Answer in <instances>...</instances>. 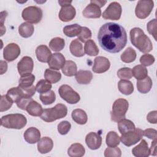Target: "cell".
<instances>
[{
	"mask_svg": "<svg viewBox=\"0 0 157 157\" xmlns=\"http://www.w3.org/2000/svg\"><path fill=\"white\" fill-rule=\"evenodd\" d=\"M156 142L157 140L155 139L152 142L151 144V147L150 148V155L156 156Z\"/></svg>",
	"mask_w": 157,
	"mask_h": 157,
	"instance_id": "obj_53",
	"label": "cell"
},
{
	"mask_svg": "<svg viewBox=\"0 0 157 157\" xmlns=\"http://www.w3.org/2000/svg\"><path fill=\"white\" fill-rule=\"evenodd\" d=\"M152 85H153L152 80L148 76L146 77L144 79L137 80V90L142 94H145L148 93L152 87Z\"/></svg>",
	"mask_w": 157,
	"mask_h": 157,
	"instance_id": "obj_23",
	"label": "cell"
},
{
	"mask_svg": "<svg viewBox=\"0 0 157 157\" xmlns=\"http://www.w3.org/2000/svg\"><path fill=\"white\" fill-rule=\"evenodd\" d=\"M130 40L132 44L142 53L150 52L153 49L151 41L140 28H134L130 31Z\"/></svg>",
	"mask_w": 157,
	"mask_h": 157,
	"instance_id": "obj_2",
	"label": "cell"
},
{
	"mask_svg": "<svg viewBox=\"0 0 157 157\" xmlns=\"http://www.w3.org/2000/svg\"><path fill=\"white\" fill-rule=\"evenodd\" d=\"M40 99L45 105H49L53 103L56 100V94L52 90L40 94Z\"/></svg>",
	"mask_w": 157,
	"mask_h": 157,
	"instance_id": "obj_41",
	"label": "cell"
},
{
	"mask_svg": "<svg viewBox=\"0 0 157 157\" xmlns=\"http://www.w3.org/2000/svg\"><path fill=\"white\" fill-rule=\"evenodd\" d=\"M36 55L39 61L42 63H48L52 54L47 45H40L36 48Z\"/></svg>",
	"mask_w": 157,
	"mask_h": 157,
	"instance_id": "obj_20",
	"label": "cell"
},
{
	"mask_svg": "<svg viewBox=\"0 0 157 157\" xmlns=\"http://www.w3.org/2000/svg\"><path fill=\"white\" fill-rule=\"evenodd\" d=\"M33 100V98H23L22 99H21L17 103V105L18 108H20L21 110H26V107L28 105V104Z\"/></svg>",
	"mask_w": 157,
	"mask_h": 157,
	"instance_id": "obj_51",
	"label": "cell"
},
{
	"mask_svg": "<svg viewBox=\"0 0 157 157\" xmlns=\"http://www.w3.org/2000/svg\"><path fill=\"white\" fill-rule=\"evenodd\" d=\"M136 52L131 47H128L121 55V60L126 63H130L135 61L136 58Z\"/></svg>",
	"mask_w": 157,
	"mask_h": 157,
	"instance_id": "obj_34",
	"label": "cell"
},
{
	"mask_svg": "<svg viewBox=\"0 0 157 157\" xmlns=\"http://www.w3.org/2000/svg\"><path fill=\"white\" fill-rule=\"evenodd\" d=\"M147 121L151 124L157 123V111L153 110L150 112L147 116Z\"/></svg>",
	"mask_w": 157,
	"mask_h": 157,
	"instance_id": "obj_52",
	"label": "cell"
},
{
	"mask_svg": "<svg viewBox=\"0 0 157 157\" xmlns=\"http://www.w3.org/2000/svg\"><path fill=\"white\" fill-rule=\"evenodd\" d=\"M7 64L6 61H1V74H3L4 72L7 71Z\"/></svg>",
	"mask_w": 157,
	"mask_h": 157,
	"instance_id": "obj_54",
	"label": "cell"
},
{
	"mask_svg": "<svg viewBox=\"0 0 157 157\" xmlns=\"http://www.w3.org/2000/svg\"><path fill=\"white\" fill-rule=\"evenodd\" d=\"M85 142L91 150H97L102 144V137L98 133L90 132L86 136Z\"/></svg>",
	"mask_w": 157,
	"mask_h": 157,
	"instance_id": "obj_15",
	"label": "cell"
},
{
	"mask_svg": "<svg viewBox=\"0 0 157 157\" xmlns=\"http://www.w3.org/2000/svg\"><path fill=\"white\" fill-rule=\"evenodd\" d=\"M26 123V118L21 113L8 114L1 118V126L9 129H20L24 128Z\"/></svg>",
	"mask_w": 157,
	"mask_h": 157,
	"instance_id": "obj_4",
	"label": "cell"
},
{
	"mask_svg": "<svg viewBox=\"0 0 157 157\" xmlns=\"http://www.w3.org/2000/svg\"><path fill=\"white\" fill-rule=\"evenodd\" d=\"M85 149L79 143L72 144L67 150V154L71 157H82L85 155Z\"/></svg>",
	"mask_w": 157,
	"mask_h": 157,
	"instance_id": "obj_27",
	"label": "cell"
},
{
	"mask_svg": "<svg viewBox=\"0 0 157 157\" xmlns=\"http://www.w3.org/2000/svg\"><path fill=\"white\" fill-rule=\"evenodd\" d=\"M118 90L123 94L129 95L134 91V86L128 80H120L118 83Z\"/></svg>",
	"mask_w": 157,
	"mask_h": 157,
	"instance_id": "obj_30",
	"label": "cell"
},
{
	"mask_svg": "<svg viewBox=\"0 0 157 157\" xmlns=\"http://www.w3.org/2000/svg\"><path fill=\"white\" fill-rule=\"evenodd\" d=\"M53 147L52 139L48 137H44L37 142V150L42 154H45L50 152Z\"/></svg>",
	"mask_w": 157,
	"mask_h": 157,
	"instance_id": "obj_21",
	"label": "cell"
},
{
	"mask_svg": "<svg viewBox=\"0 0 157 157\" xmlns=\"http://www.w3.org/2000/svg\"><path fill=\"white\" fill-rule=\"evenodd\" d=\"M82 26L77 23L67 25L63 28L64 34L69 37H73L78 35L81 31Z\"/></svg>",
	"mask_w": 157,
	"mask_h": 157,
	"instance_id": "obj_33",
	"label": "cell"
},
{
	"mask_svg": "<svg viewBox=\"0 0 157 157\" xmlns=\"http://www.w3.org/2000/svg\"><path fill=\"white\" fill-rule=\"evenodd\" d=\"M34 31L33 25L28 22H24L18 27V33L20 35L24 38L31 37L33 34Z\"/></svg>",
	"mask_w": 157,
	"mask_h": 157,
	"instance_id": "obj_31",
	"label": "cell"
},
{
	"mask_svg": "<svg viewBox=\"0 0 157 157\" xmlns=\"http://www.w3.org/2000/svg\"><path fill=\"white\" fill-rule=\"evenodd\" d=\"M52 83L46 79L40 80L36 84V91L39 93H44L50 91L52 88Z\"/></svg>",
	"mask_w": 157,
	"mask_h": 157,
	"instance_id": "obj_42",
	"label": "cell"
},
{
	"mask_svg": "<svg viewBox=\"0 0 157 157\" xmlns=\"http://www.w3.org/2000/svg\"><path fill=\"white\" fill-rule=\"evenodd\" d=\"M13 102L10 101L6 95H2L1 96V105L0 111L1 112L9 110L12 105Z\"/></svg>",
	"mask_w": 157,
	"mask_h": 157,
	"instance_id": "obj_48",
	"label": "cell"
},
{
	"mask_svg": "<svg viewBox=\"0 0 157 157\" xmlns=\"http://www.w3.org/2000/svg\"><path fill=\"white\" fill-rule=\"evenodd\" d=\"M20 48L15 43H10L4 48L3 56L7 61H13L17 59L20 54Z\"/></svg>",
	"mask_w": 157,
	"mask_h": 157,
	"instance_id": "obj_11",
	"label": "cell"
},
{
	"mask_svg": "<svg viewBox=\"0 0 157 157\" xmlns=\"http://www.w3.org/2000/svg\"><path fill=\"white\" fill-rule=\"evenodd\" d=\"M121 5L117 2H112L104 11L102 16L105 20H118L121 17Z\"/></svg>",
	"mask_w": 157,
	"mask_h": 157,
	"instance_id": "obj_10",
	"label": "cell"
},
{
	"mask_svg": "<svg viewBox=\"0 0 157 157\" xmlns=\"http://www.w3.org/2000/svg\"><path fill=\"white\" fill-rule=\"evenodd\" d=\"M143 130L140 128H136L134 131L121 134L120 140L127 147L133 145L139 142L143 137Z\"/></svg>",
	"mask_w": 157,
	"mask_h": 157,
	"instance_id": "obj_9",
	"label": "cell"
},
{
	"mask_svg": "<svg viewBox=\"0 0 157 157\" xmlns=\"http://www.w3.org/2000/svg\"><path fill=\"white\" fill-rule=\"evenodd\" d=\"M26 110L33 117H39L42 115L44 110L39 103L33 99L27 105Z\"/></svg>",
	"mask_w": 157,
	"mask_h": 157,
	"instance_id": "obj_25",
	"label": "cell"
},
{
	"mask_svg": "<svg viewBox=\"0 0 157 157\" xmlns=\"http://www.w3.org/2000/svg\"><path fill=\"white\" fill-rule=\"evenodd\" d=\"M69 50L71 54L76 57H82L85 55L83 45L78 39H74L71 42Z\"/></svg>",
	"mask_w": 157,
	"mask_h": 157,
	"instance_id": "obj_26",
	"label": "cell"
},
{
	"mask_svg": "<svg viewBox=\"0 0 157 157\" xmlns=\"http://www.w3.org/2000/svg\"><path fill=\"white\" fill-rule=\"evenodd\" d=\"M71 128V123L67 121H62L58 124V131L61 135H65L69 132Z\"/></svg>",
	"mask_w": 157,
	"mask_h": 157,
	"instance_id": "obj_46",
	"label": "cell"
},
{
	"mask_svg": "<svg viewBox=\"0 0 157 157\" xmlns=\"http://www.w3.org/2000/svg\"><path fill=\"white\" fill-rule=\"evenodd\" d=\"M67 113V107L64 104L59 103L57 104L53 107L44 109L40 117L44 121L50 123L65 117Z\"/></svg>",
	"mask_w": 157,
	"mask_h": 157,
	"instance_id": "obj_3",
	"label": "cell"
},
{
	"mask_svg": "<svg viewBox=\"0 0 157 157\" xmlns=\"http://www.w3.org/2000/svg\"><path fill=\"white\" fill-rule=\"evenodd\" d=\"M128 107L129 103L126 99L119 98L115 100L112 105V110L110 112L111 120L113 121L118 122L121 120L125 118Z\"/></svg>",
	"mask_w": 157,
	"mask_h": 157,
	"instance_id": "obj_5",
	"label": "cell"
},
{
	"mask_svg": "<svg viewBox=\"0 0 157 157\" xmlns=\"http://www.w3.org/2000/svg\"><path fill=\"white\" fill-rule=\"evenodd\" d=\"M154 7V2L151 0H139L135 9V13L137 18L145 19L149 16Z\"/></svg>",
	"mask_w": 157,
	"mask_h": 157,
	"instance_id": "obj_8",
	"label": "cell"
},
{
	"mask_svg": "<svg viewBox=\"0 0 157 157\" xmlns=\"http://www.w3.org/2000/svg\"><path fill=\"white\" fill-rule=\"evenodd\" d=\"M44 77L51 83H56L61 80V74L59 72L47 69L44 72Z\"/></svg>",
	"mask_w": 157,
	"mask_h": 157,
	"instance_id": "obj_36",
	"label": "cell"
},
{
	"mask_svg": "<svg viewBox=\"0 0 157 157\" xmlns=\"http://www.w3.org/2000/svg\"><path fill=\"white\" fill-rule=\"evenodd\" d=\"M93 78V74L90 71L79 70L75 74L77 82L81 85H87L91 82Z\"/></svg>",
	"mask_w": 157,
	"mask_h": 157,
	"instance_id": "obj_22",
	"label": "cell"
},
{
	"mask_svg": "<svg viewBox=\"0 0 157 157\" xmlns=\"http://www.w3.org/2000/svg\"><path fill=\"white\" fill-rule=\"evenodd\" d=\"M85 53L89 56H96L99 52V48L94 40L90 39L87 40L84 45Z\"/></svg>",
	"mask_w": 157,
	"mask_h": 157,
	"instance_id": "obj_39",
	"label": "cell"
},
{
	"mask_svg": "<svg viewBox=\"0 0 157 157\" xmlns=\"http://www.w3.org/2000/svg\"><path fill=\"white\" fill-rule=\"evenodd\" d=\"M118 128L121 134L134 131L136 129L134 123L132 121L126 118H123L118 122Z\"/></svg>",
	"mask_w": 157,
	"mask_h": 157,
	"instance_id": "obj_29",
	"label": "cell"
},
{
	"mask_svg": "<svg viewBox=\"0 0 157 157\" xmlns=\"http://www.w3.org/2000/svg\"><path fill=\"white\" fill-rule=\"evenodd\" d=\"M132 153L137 157L148 156L150 155V151L146 140L145 139H141L140 144L132 148Z\"/></svg>",
	"mask_w": 157,
	"mask_h": 157,
	"instance_id": "obj_18",
	"label": "cell"
},
{
	"mask_svg": "<svg viewBox=\"0 0 157 157\" xmlns=\"http://www.w3.org/2000/svg\"><path fill=\"white\" fill-rule=\"evenodd\" d=\"M155 61V57L150 54L145 53L140 58V63L144 66H149L154 63Z\"/></svg>",
	"mask_w": 157,
	"mask_h": 157,
	"instance_id": "obj_47",
	"label": "cell"
},
{
	"mask_svg": "<svg viewBox=\"0 0 157 157\" xmlns=\"http://www.w3.org/2000/svg\"><path fill=\"white\" fill-rule=\"evenodd\" d=\"M132 76L137 80H141L145 78L148 76V71L146 67L142 64L135 66L132 70Z\"/></svg>",
	"mask_w": 157,
	"mask_h": 157,
	"instance_id": "obj_38",
	"label": "cell"
},
{
	"mask_svg": "<svg viewBox=\"0 0 157 157\" xmlns=\"http://www.w3.org/2000/svg\"><path fill=\"white\" fill-rule=\"evenodd\" d=\"M62 72L66 76L72 77L75 75L77 72V67L75 63L71 60L66 61L64 65L61 69Z\"/></svg>",
	"mask_w": 157,
	"mask_h": 157,
	"instance_id": "obj_32",
	"label": "cell"
},
{
	"mask_svg": "<svg viewBox=\"0 0 157 157\" xmlns=\"http://www.w3.org/2000/svg\"><path fill=\"white\" fill-rule=\"evenodd\" d=\"M98 39L100 46L105 51L116 53L120 52L127 44V33L120 25L109 22L99 29Z\"/></svg>",
	"mask_w": 157,
	"mask_h": 157,
	"instance_id": "obj_1",
	"label": "cell"
},
{
	"mask_svg": "<svg viewBox=\"0 0 157 157\" xmlns=\"http://www.w3.org/2000/svg\"><path fill=\"white\" fill-rule=\"evenodd\" d=\"M34 62L33 59L28 56H23L17 64L18 72L20 75L31 73L33 71Z\"/></svg>",
	"mask_w": 157,
	"mask_h": 157,
	"instance_id": "obj_12",
	"label": "cell"
},
{
	"mask_svg": "<svg viewBox=\"0 0 157 157\" xmlns=\"http://www.w3.org/2000/svg\"><path fill=\"white\" fill-rule=\"evenodd\" d=\"M143 135L150 139L155 140L157 137V131L152 128H147L143 131Z\"/></svg>",
	"mask_w": 157,
	"mask_h": 157,
	"instance_id": "obj_50",
	"label": "cell"
},
{
	"mask_svg": "<svg viewBox=\"0 0 157 157\" xmlns=\"http://www.w3.org/2000/svg\"><path fill=\"white\" fill-rule=\"evenodd\" d=\"M65 62L66 59L63 54L61 53H55L52 55L48 62V65L50 69L53 70H59L62 69Z\"/></svg>",
	"mask_w": 157,
	"mask_h": 157,
	"instance_id": "obj_16",
	"label": "cell"
},
{
	"mask_svg": "<svg viewBox=\"0 0 157 157\" xmlns=\"http://www.w3.org/2000/svg\"><path fill=\"white\" fill-rule=\"evenodd\" d=\"M76 15V10L74 6L68 4L61 7L59 12V18L63 22H68L74 18Z\"/></svg>",
	"mask_w": 157,
	"mask_h": 157,
	"instance_id": "obj_14",
	"label": "cell"
},
{
	"mask_svg": "<svg viewBox=\"0 0 157 157\" xmlns=\"http://www.w3.org/2000/svg\"><path fill=\"white\" fill-rule=\"evenodd\" d=\"M156 19H153L150 20L147 25V29L150 34L153 36L154 39L156 40Z\"/></svg>",
	"mask_w": 157,
	"mask_h": 157,
	"instance_id": "obj_49",
	"label": "cell"
},
{
	"mask_svg": "<svg viewBox=\"0 0 157 157\" xmlns=\"http://www.w3.org/2000/svg\"><path fill=\"white\" fill-rule=\"evenodd\" d=\"M34 80L35 76L31 73L21 75L18 81V86L20 88L30 87L33 85Z\"/></svg>",
	"mask_w": 157,
	"mask_h": 157,
	"instance_id": "obj_35",
	"label": "cell"
},
{
	"mask_svg": "<svg viewBox=\"0 0 157 157\" xmlns=\"http://www.w3.org/2000/svg\"><path fill=\"white\" fill-rule=\"evenodd\" d=\"M72 120L78 124H85L88 120V117L86 112L80 109H77L72 112Z\"/></svg>",
	"mask_w": 157,
	"mask_h": 157,
	"instance_id": "obj_28",
	"label": "cell"
},
{
	"mask_svg": "<svg viewBox=\"0 0 157 157\" xmlns=\"http://www.w3.org/2000/svg\"><path fill=\"white\" fill-rule=\"evenodd\" d=\"M65 45V40L61 37H54L49 42V47L53 52L62 50Z\"/></svg>",
	"mask_w": 157,
	"mask_h": 157,
	"instance_id": "obj_40",
	"label": "cell"
},
{
	"mask_svg": "<svg viewBox=\"0 0 157 157\" xmlns=\"http://www.w3.org/2000/svg\"><path fill=\"white\" fill-rule=\"evenodd\" d=\"M121 156V150L117 147H108L104 151L105 157H120Z\"/></svg>",
	"mask_w": 157,
	"mask_h": 157,
	"instance_id": "obj_45",
	"label": "cell"
},
{
	"mask_svg": "<svg viewBox=\"0 0 157 157\" xmlns=\"http://www.w3.org/2000/svg\"><path fill=\"white\" fill-rule=\"evenodd\" d=\"M58 3L59 4V5L63 7L64 6H66L68 4H71L72 3V1H58Z\"/></svg>",
	"mask_w": 157,
	"mask_h": 157,
	"instance_id": "obj_56",
	"label": "cell"
},
{
	"mask_svg": "<svg viewBox=\"0 0 157 157\" xmlns=\"http://www.w3.org/2000/svg\"><path fill=\"white\" fill-rule=\"evenodd\" d=\"M83 16L87 18H98L101 15V8L95 4L90 2L83 10Z\"/></svg>",
	"mask_w": 157,
	"mask_h": 157,
	"instance_id": "obj_17",
	"label": "cell"
},
{
	"mask_svg": "<svg viewBox=\"0 0 157 157\" xmlns=\"http://www.w3.org/2000/svg\"><path fill=\"white\" fill-rule=\"evenodd\" d=\"M77 37L78 39L82 42H86L87 40L91 39V31L86 26H82L81 31Z\"/></svg>",
	"mask_w": 157,
	"mask_h": 157,
	"instance_id": "obj_43",
	"label": "cell"
},
{
	"mask_svg": "<svg viewBox=\"0 0 157 157\" xmlns=\"http://www.w3.org/2000/svg\"><path fill=\"white\" fill-rule=\"evenodd\" d=\"M7 97L12 102L17 103L21 99L25 98L22 90L19 87H13L7 91Z\"/></svg>",
	"mask_w": 157,
	"mask_h": 157,
	"instance_id": "obj_24",
	"label": "cell"
},
{
	"mask_svg": "<svg viewBox=\"0 0 157 157\" xmlns=\"http://www.w3.org/2000/svg\"><path fill=\"white\" fill-rule=\"evenodd\" d=\"M110 66V61L104 56H97L94 59V64L92 70L94 72L101 74L107 71Z\"/></svg>",
	"mask_w": 157,
	"mask_h": 157,
	"instance_id": "obj_13",
	"label": "cell"
},
{
	"mask_svg": "<svg viewBox=\"0 0 157 157\" xmlns=\"http://www.w3.org/2000/svg\"><path fill=\"white\" fill-rule=\"evenodd\" d=\"M120 137L115 131H110L107 133L105 142L109 147H115L120 144Z\"/></svg>",
	"mask_w": 157,
	"mask_h": 157,
	"instance_id": "obj_37",
	"label": "cell"
},
{
	"mask_svg": "<svg viewBox=\"0 0 157 157\" xmlns=\"http://www.w3.org/2000/svg\"><path fill=\"white\" fill-rule=\"evenodd\" d=\"M22 18L30 23H39L42 18V10L37 6H29L25 8L21 13Z\"/></svg>",
	"mask_w": 157,
	"mask_h": 157,
	"instance_id": "obj_6",
	"label": "cell"
},
{
	"mask_svg": "<svg viewBox=\"0 0 157 157\" xmlns=\"http://www.w3.org/2000/svg\"><path fill=\"white\" fill-rule=\"evenodd\" d=\"M23 137L25 140L30 144H34L40 140V132L34 127L28 128L24 132Z\"/></svg>",
	"mask_w": 157,
	"mask_h": 157,
	"instance_id": "obj_19",
	"label": "cell"
},
{
	"mask_svg": "<svg viewBox=\"0 0 157 157\" xmlns=\"http://www.w3.org/2000/svg\"><path fill=\"white\" fill-rule=\"evenodd\" d=\"M117 75L121 80H129L132 78V69L129 67H122L117 71Z\"/></svg>",
	"mask_w": 157,
	"mask_h": 157,
	"instance_id": "obj_44",
	"label": "cell"
},
{
	"mask_svg": "<svg viewBox=\"0 0 157 157\" xmlns=\"http://www.w3.org/2000/svg\"><path fill=\"white\" fill-rule=\"evenodd\" d=\"M90 2L96 4L97 6H98L101 8V7H103V6L106 4L107 1H95V0H93H93H91V1H90Z\"/></svg>",
	"mask_w": 157,
	"mask_h": 157,
	"instance_id": "obj_55",
	"label": "cell"
},
{
	"mask_svg": "<svg viewBox=\"0 0 157 157\" xmlns=\"http://www.w3.org/2000/svg\"><path fill=\"white\" fill-rule=\"evenodd\" d=\"M58 93L63 100L71 104H76L80 99L78 93L68 85H62L58 89Z\"/></svg>",
	"mask_w": 157,
	"mask_h": 157,
	"instance_id": "obj_7",
	"label": "cell"
}]
</instances>
